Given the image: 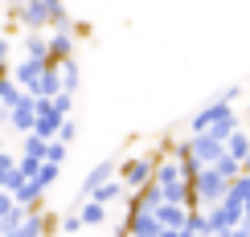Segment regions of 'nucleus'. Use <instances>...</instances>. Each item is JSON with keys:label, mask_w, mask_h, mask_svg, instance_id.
Returning a JSON list of instances; mask_svg holds the SVG:
<instances>
[{"label": "nucleus", "mask_w": 250, "mask_h": 237, "mask_svg": "<svg viewBox=\"0 0 250 237\" xmlns=\"http://www.w3.org/2000/svg\"><path fill=\"white\" fill-rule=\"evenodd\" d=\"M0 57H4V41H0Z\"/></svg>", "instance_id": "nucleus-1"}]
</instances>
